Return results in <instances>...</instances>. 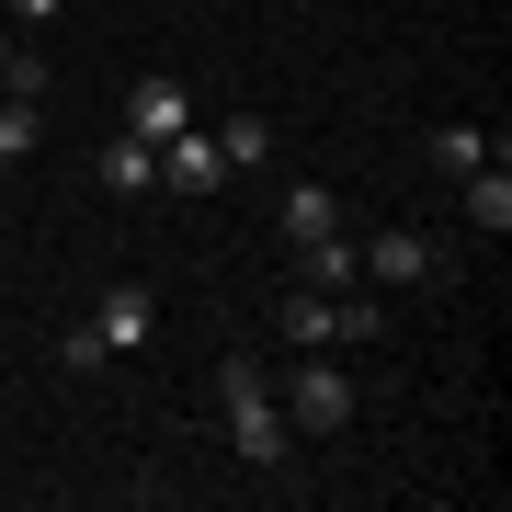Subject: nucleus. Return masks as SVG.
I'll list each match as a JSON object with an SVG mask.
<instances>
[{
	"label": "nucleus",
	"instance_id": "obj_1",
	"mask_svg": "<svg viewBox=\"0 0 512 512\" xmlns=\"http://www.w3.org/2000/svg\"><path fill=\"white\" fill-rule=\"evenodd\" d=\"M217 399H228V444H239L251 467H285V456H296L285 399H274V376H262V365H217Z\"/></svg>",
	"mask_w": 512,
	"mask_h": 512
},
{
	"label": "nucleus",
	"instance_id": "obj_2",
	"mask_svg": "<svg viewBox=\"0 0 512 512\" xmlns=\"http://www.w3.org/2000/svg\"><path fill=\"white\" fill-rule=\"evenodd\" d=\"M274 319H285V342H296V353H342V342H376V330H387L376 296H319V285H296Z\"/></svg>",
	"mask_w": 512,
	"mask_h": 512
},
{
	"label": "nucleus",
	"instance_id": "obj_3",
	"mask_svg": "<svg viewBox=\"0 0 512 512\" xmlns=\"http://www.w3.org/2000/svg\"><path fill=\"white\" fill-rule=\"evenodd\" d=\"M274 399H285V433L319 444V433H342V421H353V376L319 365V353H296V376H274Z\"/></svg>",
	"mask_w": 512,
	"mask_h": 512
},
{
	"label": "nucleus",
	"instance_id": "obj_4",
	"mask_svg": "<svg viewBox=\"0 0 512 512\" xmlns=\"http://www.w3.org/2000/svg\"><path fill=\"white\" fill-rule=\"evenodd\" d=\"M433 274H444V251L421 228H376L365 239V285H433Z\"/></svg>",
	"mask_w": 512,
	"mask_h": 512
},
{
	"label": "nucleus",
	"instance_id": "obj_5",
	"mask_svg": "<svg viewBox=\"0 0 512 512\" xmlns=\"http://www.w3.org/2000/svg\"><path fill=\"white\" fill-rule=\"evenodd\" d=\"M183 126H194V92H183V80H137V92H126V137L160 148V137H183Z\"/></svg>",
	"mask_w": 512,
	"mask_h": 512
},
{
	"label": "nucleus",
	"instance_id": "obj_6",
	"mask_svg": "<svg viewBox=\"0 0 512 512\" xmlns=\"http://www.w3.org/2000/svg\"><path fill=\"white\" fill-rule=\"evenodd\" d=\"M217 137H205V126H183V137H160V194H217Z\"/></svg>",
	"mask_w": 512,
	"mask_h": 512
},
{
	"label": "nucleus",
	"instance_id": "obj_7",
	"mask_svg": "<svg viewBox=\"0 0 512 512\" xmlns=\"http://www.w3.org/2000/svg\"><path fill=\"white\" fill-rule=\"evenodd\" d=\"M148 330H160V296H148V285H114L103 308H92V342H103V353H137Z\"/></svg>",
	"mask_w": 512,
	"mask_h": 512
},
{
	"label": "nucleus",
	"instance_id": "obj_8",
	"mask_svg": "<svg viewBox=\"0 0 512 512\" xmlns=\"http://www.w3.org/2000/svg\"><path fill=\"white\" fill-rule=\"evenodd\" d=\"M274 228H285V251H308V239H330V228H342V194H330V183H285Z\"/></svg>",
	"mask_w": 512,
	"mask_h": 512
},
{
	"label": "nucleus",
	"instance_id": "obj_9",
	"mask_svg": "<svg viewBox=\"0 0 512 512\" xmlns=\"http://www.w3.org/2000/svg\"><path fill=\"white\" fill-rule=\"evenodd\" d=\"M456 205H467V228H478V239H501V228H512V171H501V148L467 171V194H456Z\"/></svg>",
	"mask_w": 512,
	"mask_h": 512
},
{
	"label": "nucleus",
	"instance_id": "obj_10",
	"mask_svg": "<svg viewBox=\"0 0 512 512\" xmlns=\"http://www.w3.org/2000/svg\"><path fill=\"white\" fill-rule=\"evenodd\" d=\"M296 262H308V285H319V296H353V285H365V239H342V228L308 239Z\"/></svg>",
	"mask_w": 512,
	"mask_h": 512
},
{
	"label": "nucleus",
	"instance_id": "obj_11",
	"mask_svg": "<svg viewBox=\"0 0 512 512\" xmlns=\"http://www.w3.org/2000/svg\"><path fill=\"white\" fill-rule=\"evenodd\" d=\"M103 183L114 194H160V148H148V137H114L103 148Z\"/></svg>",
	"mask_w": 512,
	"mask_h": 512
},
{
	"label": "nucleus",
	"instance_id": "obj_12",
	"mask_svg": "<svg viewBox=\"0 0 512 512\" xmlns=\"http://www.w3.org/2000/svg\"><path fill=\"white\" fill-rule=\"evenodd\" d=\"M0 103H46V57L12 46V23H0Z\"/></svg>",
	"mask_w": 512,
	"mask_h": 512
},
{
	"label": "nucleus",
	"instance_id": "obj_13",
	"mask_svg": "<svg viewBox=\"0 0 512 512\" xmlns=\"http://www.w3.org/2000/svg\"><path fill=\"white\" fill-rule=\"evenodd\" d=\"M217 160L228 171H262V160H274V126H262V114H228V126H217Z\"/></svg>",
	"mask_w": 512,
	"mask_h": 512
},
{
	"label": "nucleus",
	"instance_id": "obj_14",
	"mask_svg": "<svg viewBox=\"0 0 512 512\" xmlns=\"http://www.w3.org/2000/svg\"><path fill=\"white\" fill-rule=\"evenodd\" d=\"M490 148H501L490 126H433V171H456V183H467V171L490 160Z\"/></svg>",
	"mask_w": 512,
	"mask_h": 512
},
{
	"label": "nucleus",
	"instance_id": "obj_15",
	"mask_svg": "<svg viewBox=\"0 0 512 512\" xmlns=\"http://www.w3.org/2000/svg\"><path fill=\"white\" fill-rule=\"evenodd\" d=\"M35 137H46V114H35V103H0V171L35 160Z\"/></svg>",
	"mask_w": 512,
	"mask_h": 512
},
{
	"label": "nucleus",
	"instance_id": "obj_16",
	"mask_svg": "<svg viewBox=\"0 0 512 512\" xmlns=\"http://www.w3.org/2000/svg\"><path fill=\"white\" fill-rule=\"evenodd\" d=\"M57 365H69V376H103V365H114V353L92 342V319H80V330H69V342H57Z\"/></svg>",
	"mask_w": 512,
	"mask_h": 512
},
{
	"label": "nucleus",
	"instance_id": "obj_17",
	"mask_svg": "<svg viewBox=\"0 0 512 512\" xmlns=\"http://www.w3.org/2000/svg\"><path fill=\"white\" fill-rule=\"evenodd\" d=\"M57 12V0H0V23H46Z\"/></svg>",
	"mask_w": 512,
	"mask_h": 512
}]
</instances>
